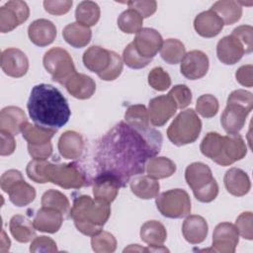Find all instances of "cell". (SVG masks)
Segmentation results:
<instances>
[{
	"mask_svg": "<svg viewBox=\"0 0 253 253\" xmlns=\"http://www.w3.org/2000/svg\"><path fill=\"white\" fill-rule=\"evenodd\" d=\"M162 135L154 128L138 129L121 122L101 139L96 153L99 173L115 176L125 187L132 176L142 174L149 158L156 156Z\"/></svg>",
	"mask_w": 253,
	"mask_h": 253,
	"instance_id": "obj_1",
	"label": "cell"
},
{
	"mask_svg": "<svg viewBox=\"0 0 253 253\" xmlns=\"http://www.w3.org/2000/svg\"><path fill=\"white\" fill-rule=\"evenodd\" d=\"M27 108L36 125L56 131L68 122L71 115L69 105L61 92L44 83L33 87Z\"/></svg>",
	"mask_w": 253,
	"mask_h": 253,
	"instance_id": "obj_2",
	"label": "cell"
},
{
	"mask_svg": "<svg viewBox=\"0 0 253 253\" xmlns=\"http://www.w3.org/2000/svg\"><path fill=\"white\" fill-rule=\"evenodd\" d=\"M69 214L78 231L93 236L100 232L108 221L111 208L110 204L104 201L82 195L74 199Z\"/></svg>",
	"mask_w": 253,
	"mask_h": 253,
	"instance_id": "obj_3",
	"label": "cell"
},
{
	"mask_svg": "<svg viewBox=\"0 0 253 253\" xmlns=\"http://www.w3.org/2000/svg\"><path fill=\"white\" fill-rule=\"evenodd\" d=\"M202 130V122L193 109L182 111L167 129L168 139L177 146L193 143Z\"/></svg>",
	"mask_w": 253,
	"mask_h": 253,
	"instance_id": "obj_4",
	"label": "cell"
},
{
	"mask_svg": "<svg viewBox=\"0 0 253 253\" xmlns=\"http://www.w3.org/2000/svg\"><path fill=\"white\" fill-rule=\"evenodd\" d=\"M45 70L51 75L53 81L64 85L76 73L73 60L67 50L61 47H52L47 50L42 58Z\"/></svg>",
	"mask_w": 253,
	"mask_h": 253,
	"instance_id": "obj_5",
	"label": "cell"
},
{
	"mask_svg": "<svg viewBox=\"0 0 253 253\" xmlns=\"http://www.w3.org/2000/svg\"><path fill=\"white\" fill-rule=\"evenodd\" d=\"M155 203L160 213L169 218H182L191 212V199L182 189H172L157 195Z\"/></svg>",
	"mask_w": 253,
	"mask_h": 253,
	"instance_id": "obj_6",
	"label": "cell"
},
{
	"mask_svg": "<svg viewBox=\"0 0 253 253\" xmlns=\"http://www.w3.org/2000/svg\"><path fill=\"white\" fill-rule=\"evenodd\" d=\"M47 177L49 182L63 189H79L87 183L84 171L75 163H49Z\"/></svg>",
	"mask_w": 253,
	"mask_h": 253,
	"instance_id": "obj_7",
	"label": "cell"
},
{
	"mask_svg": "<svg viewBox=\"0 0 253 253\" xmlns=\"http://www.w3.org/2000/svg\"><path fill=\"white\" fill-rule=\"evenodd\" d=\"M30 9L26 2L20 0L8 1L0 8V32L5 34L13 31L26 22Z\"/></svg>",
	"mask_w": 253,
	"mask_h": 253,
	"instance_id": "obj_8",
	"label": "cell"
},
{
	"mask_svg": "<svg viewBox=\"0 0 253 253\" xmlns=\"http://www.w3.org/2000/svg\"><path fill=\"white\" fill-rule=\"evenodd\" d=\"M252 108L253 106L227 101V105L220 118L221 126L227 134H235L242 129Z\"/></svg>",
	"mask_w": 253,
	"mask_h": 253,
	"instance_id": "obj_9",
	"label": "cell"
},
{
	"mask_svg": "<svg viewBox=\"0 0 253 253\" xmlns=\"http://www.w3.org/2000/svg\"><path fill=\"white\" fill-rule=\"evenodd\" d=\"M239 241V233L234 224L230 222L218 223L212 234V247L206 251L220 253H233Z\"/></svg>",
	"mask_w": 253,
	"mask_h": 253,
	"instance_id": "obj_10",
	"label": "cell"
},
{
	"mask_svg": "<svg viewBox=\"0 0 253 253\" xmlns=\"http://www.w3.org/2000/svg\"><path fill=\"white\" fill-rule=\"evenodd\" d=\"M247 153V147L244 139L239 133L227 134L224 136L221 152L213 161L218 165L227 166L241 160Z\"/></svg>",
	"mask_w": 253,
	"mask_h": 253,
	"instance_id": "obj_11",
	"label": "cell"
},
{
	"mask_svg": "<svg viewBox=\"0 0 253 253\" xmlns=\"http://www.w3.org/2000/svg\"><path fill=\"white\" fill-rule=\"evenodd\" d=\"M132 42L136 51L142 57L152 59L160 50L163 39L156 30L151 28H142L136 34Z\"/></svg>",
	"mask_w": 253,
	"mask_h": 253,
	"instance_id": "obj_12",
	"label": "cell"
},
{
	"mask_svg": "<svg viewBox=\"0 0 253 253\" xmlns=\"http://www.w3.org/2000/svg\"><path fill=\"white\" fill-rule=\"evenodd\" d=\"M180 70L187 79H200L209 70V57L202 50H191L181 60Z\"/></svg>",
	"mask_w": 253,
	"mask_h": 253,
	"instance_id": "obj_13",
	"label": "cell"
},
{
	"mask_svg": "<svg viewBox=\"0 0 253 253\" xmlns=\"http://www.w3.org/2000/svg\"><path fill=\"white\" fill-rule=\"evenodd\" d=\"M176 110L177 106L169 95L155 97L148 105L149 121L154 126H162L174 116Z\"/></svg>",
	"mask_w": 253,
	"mask_h": 253,
	"instance_id": "obj_14",
	"label": "cell"
},
{
	"mask_svg": "<svg viewBox=\"0 0 253 253\" xmlns=\"http://www.w3.org/2000/svg\"><path fill=\"white\" fill-rule=\"evenodd\" d=\"M1 68L8 76L19 78L24 76L29 69V59L20 49L11 47L1 53Z\"/></svg>",
	"mask_w": 253,
	"mask_h": 253,
	"instance_id": "obj_15",
	"label": "cell"
},
{
	"mask_svg": "<svg viewBox=\"0 0 253 253\" xmlns=\"http://www.w3.org/2000/svg\"><path fill=\"white\" fill-rule=\"evenodd\" d=\"M121 187H123L122 183L115 176L99 173L93 183L94 198L110 204L117 198Z\"/></svg>",
	"mask_w": 253,
	"mask_h": 253,
	"instance_id": "obj_16",
	"label": "cell"
},
{
	"mask_svg": "<svg viewBox=\"0 0 253 253\" xmlns=\"http://www.w3.org/2000/svg\"><path fill=\"white\" fill-rule=\"evenodd\" d=\"M245 53L241 42L233 35L223 37L216 45V55L219 61L226 65H232L238 62Z\"/></svg>",
	"mask_w": 253,
	"mask_h": 253,
	"instance_id": "obj_17",
	"label": "cell"
},
{
	"mask_svg": "<svg viewBox=\"0 0 253 253\" xmlns=\"http://www.w3.org/2000/svg\"><path fill=\"white\" fill-rule=\"evenodd\" d=\"M28 35L34 44L42 47L50 44L55 40L56 28L49 20L38 19L30 24Z\"/></svg>",
	"mask_w": 253,
	"mask_h": 253,
	"instance_id": "obj_18",
	"label": "cell"
},
{
	"mask_svg": "<svg viewBox=\"0 0 253 253\" xmlns=\"http://www.w3.org/2000/svg\"><path fill=\"white\" fill-rule=\"evenodd\" d=\"M63 214L54 208L42 207L40 209L33 220L37 230L47 233H55L61 227Z\"/></svg>",
	"mask_w": 253,
	"mask_h": 253,
	"instance_id": "obj_19",
	"label": "cell"
},
{
	"mask_svg": "<svg viewBox=\"0 0 253 253\" xmlns=\"http://www.w3.org/2000/svg\"><path fill=\"white\" fill-rule=\"evenodd\" d=\"M82 59L87 69L100 75L108 69L111 63L112 50L98 45H92L84 52Z\"/></svg>",
	"mask_w": 253,
	"mask_h": 253,
	"instance_id": "obj_20",
	"label": "cell"
},
{
	"mask_svg": "<svg viewBox=\"0 0 253 253\" xmlns=\"http://www.w3.org/2000/svg\"><path fill=\"white\" fill-rule=\"evenodd\" d=\"M224 24L219 16L212 10L200 13L194 20V28L196 32L204 38H213L217 36Z\"/></svg>",
	"mask_w": 253,
	"mask_h": 253,
	"instance_id": "obj_21",
	"label": "cell"
},
{
	"mask_svg": "<svg viewBox=\"0 0 253 253\" xmlns=\"http://www.w3.org/2000/svg\"><path fill=\"white\" fill-rule=\"evenodd\" d=\"M28 123L25 112L15 106H9L2 109L0 113V129L15 135L22 132L25 125Z\"/></svg>",
	"mask_w": 253,
	"mask_h": 253,
	"instance_id": "obj_22",
	"label": "cell"
},
{
	"mask_svg": "<svg viewBox=\"0 0 253 253\" xmlns=\"http://www.w3.org/2000/svg\"><path fill=\"white\" fill-rule=\"evenodd\" d=\"M64 86L71 96L80 100L91 98L96 91L95 81L90 76L77 72L65 82Z\"/></svg>",
	"mask_w": 253,
	"mask_h": 253,
	"instance_id": "obj_23",
	"label": "cell"
},
{
	"mask_svg": "<svg viewBox=\"0 0 253 253\" xmlns=\"http://www.w3.org/2000/svg\"><path fill=\"white\" fill-rule=\"evenodd\" d=\"M208 230L209 226L206 219L197 214L189 215L182 225L183 236L191 244L202 243L207 238Z\"/></svg>",
	"mask_w": 253,
	"mask_h": 253,
	"instance_id": "obj_24",
	"label": "cell"
},
{
	"mask_svg": "<svg viewBox=\"0 0 253 253\" xmlns=\"http://www.w3.org/2000/svg\"><path fill=\"white\" fill-rule=\"evenodd\" d=\"M223 183L226 191L235 197L246 195L251 188V183L246 172L235 167L225 172Z\"/></svg>",
	"mask_w": 253,
	"mask_h": 253,
	"instance_id": "obj_25",
	"label": "cell"
},
{
	"mask_svg": "<svg viewBox=\"0 0 253 253\" xmlns=\"http://www.w3.org/2000/svg\"><path fill=\"white\" fill-rule=\"evenodd\" d=\"M84 149L83 137L74 130L64 131L58 139V151L63 158L77 159Z\"/></svg>",
	"mask_w": 253,
	"mask_h": 253,
	"instance_id": "obj_26",
	"label": "cell"
},
{
	"mask_svg": "<svg viewBox=\"0 0 253 253\" xmlns=\"http://www.w3.org/2000/svg\"><path fill=\"white\" fill-rule=\"evenodd\" d=\"M185 179L188 186L193 191H197L207 186L214 178L212 177L211 170L208 165L202 162H194L187 166Z\"/></svg>",
	"mask_w": 253,
	"mask_h": 253,
	"instance_id": "obj_27",
	"label": "cell"
},
{
	"mask_svg": "<svg viewBox=\"0 0 253 253\" xmlns=\"http://www.w3.org/2000/svg\"><path fill=\"white\" fill-rule=\"evenodd\" d=\"M10 202L16 207H25L31 204L36 198V190L28 184L24 178L15 182L6 192Z\"/></svg>",
	"mask_w": 253,
	"mask_h": 253,
	"instance_id": "obj_28",
	"label": "cell"
},
{
	"mask_svg": "<svg viewBox=\"0 0 253 253\" xmlns=\"http://www.w3.org/2000/svg\"><path fill=\"white\" fill-rule=\"evenodd\" d=\"M65 42L73 47H84L91 41L92 32L89 27L81 25L79 23H71L67 25L62 32Z\"/></svg>",
	"mask_w": 253,
	"mask_h": 253,
	"instance_id": "obj_29",
	"label": "cell"
},
{
	"mask_svg": "<svg viewBox=\"0 0 253 253\" xmlns=\"http://www.w3.org/2000/svg\"><path fill=\"white\" fill-rule=\"evenodd\" d=\"M130 190L138 198L149 200L157 197L160 189L159 182L148 175H140L134 177L130 181Z\"/></svg>",
	"mask_w": 253,
	"mask_h": 253,
	"instance_id": "obj_30",
	"label": "cell"
},
{
	"mask_svg": "<svg viewBox=\"0 0 253 253\" xmlns=\"http://www.w3.org/2000/svg\"><path fill=\"white\" fill-rule=\"evenodd\" d=\"M9 228L12 236L19 242L27 243L36 236L34 223L25 215L17 214L10 219Z\"/></svg>",
	"mask_w": 253,
	"mask_h": 253,
	"instance_id": "obj_31",
	"label": "cell"
},
{
	"mask_svg": "<svg viewBox=\"0 0 253 253\" xmlns=\"http://www.w3.org/2000/svg\"><path fill=\"white\" fill-rule=\"evenodd\" d=\"M147 175L153 179H164L176 172V164L164 156H154L148 159L145 165Z\"/></svg>",
	"mask_w": 253,
	"mask_h": 253,
	"instance_id": "obj_32",
	"label": "cell"
},
{
	"mask_svg": "<svg viewBox=\"0 0 253 253\" xmlns=\"http://www.w3.org/2000/svg\"><path fill=\"white\" fill-rule=\"evenodd\" d=\"M140 238L148 246H160L167 238V231L160 221L148 220L140 228Z\"/></svg>",
	"mask_w": 253,
	"mask_h": 253,
	"instance_id": "obj_33",
	"label": "cell"
},
{
	"mask_svg": "<svg viewBox=\"0 0 253 253\" xmlns=\"http://www.w3.org/2000/svg\"><path fill=\"white\" fill-rule=\"evenodd\" d=\"M211 10L215 12L224 25H232L239 21L242 15V7L237 1L220 0L215 2Z\"/></svg>",
	"mask_w": 253,
	"mask_h": 253,
	"instance_id": "obj_34",
	"label": "cell"
},
{
	"mask_svg": "<svg viewBox=\"0 0 253 253\" xmlns=\"http://www.w3.org/2000/svg\"><path fill=\"white\" fill-rule=\"evenodd\" d=\"M56 130L49 129L38 125H32L29 122L22 129V135L27 140L28 145L39 146L50 142Z\"/></svg>",
	"mask_w": 253,
	"mask_h": 253,
	"instance_id": "obj_35",
	"label": "cell"
},
{
	"mask_svg": "<svg viewBox=\"0 0 253 253\" xmlns=\"http://www.w3.org/2000/svg\"><path fill=\"white\" fill-rule=\"evenodd\" d=\"M75 18L77 23L86 27H92L97 24L100 19V8L93 1H82L75 10Z\"/></svg>",
	"mask_w": 253,
	"mask_h": 253,
	"instance_id": "obj_36",
	"label": "cell"
},
{
	"mask_svg": "<svg viewBox=\"0 0 253 253\" xmlns=\"http://www.w3.org/2000/svg\"><path fill=\"white\" fill-rule=\"evenodd\" d=\"M186 54L184 43L177 39H167L160 48V55L169 64L179 63Z\"/></svg>",
	"mask_w": 253,
	"mask_h": 253,
	"instance_id": "obj_37",
	"label": "cell"
},
{
	"mask_svg": "<svg viewBox=\"0 0 253 253\" xmlns=\"http://www.w3.org/2000/svg\"><path fill=\"white\" fill-rule=\"evenodd\" d=\"M125 121L127 125L138 129H146L150 127L148 110L144 105L138 104L129 106L126 111Z\"/></svg>",
	"mask_w": 253,
	"mask_h": 253,
	"instance_id": "obj_38",
	"label": "cell"
},
{
	"mask_svg": "<svg viewBox=\"0 0 253 253\" xmlns=\"http://www.w3.org/2000/svg\"><path fill=\"white\" fill-rule=\"evenodd\" d=\"M223 141V135H220L219 133L213 131L208 132L201 142L200 150L203 155L214 161L221 152Z\"/></svg>",
	"mask_w": 253,
	"mask_h": 253,
	"instance_id": "obj_39",
	"label": "cell"
},
{
	"mask_svg": "<svg viewBox=\"0 0 253 253\" xmlns=\"http://www.w3.org/2000/svg\"><path fill=\"white\" fill-rule=\"evenodd\" d=\"M143 18L133 9L124 11L118 18V27L126 34H137L142 29Z\"/></svg>",
	"mask_w": 253,
	"mask_h": 253,
	"instance_id": "obj_40",
	"label": "cell"
},
{
	"mask_svg": "<svg viewBox=\"0 0 253 253\" xmlns=\"http://www.w3.org/2000/svg\"><path fill=\"white\" fill-rule=\"evenodd\" d=\"M42 206L54 208L62 212V214H66L70 212V204L65 195L57 190L50 189L46 191L42 197Z\"/></svg>",
	"mask_w": 253,
	"mask_h": 253,
	"instance_id": "obj_41",
	"label": "cell"
},
{
	"mask_svg": "<svg viewBox=\"0 0 253 253\" xmlns=\"http://www.w3.org/2000/svg\"><path fill=\"white\" fill-rule=\"evenodd\" d=\"M92 249L97 253H112L117 248V240L108 231H100L91 236Z\"/></svg>",
	"mask_w": 253,
	"mask_h": 253,
	"instance_id": "obj_42",
	"label": "cell"
},
{
	"mask_svg": "<svg viewBox=\"0 0 253 253\" xmlns=\"http://www.w3.org/2000/svg\"><path fill=\"white\" fill-rule=\"evenodd\" d=\"M49 162L44 159H33L29 162L26 168V172L28 177L40 184H44L49 182L47 177V166Z\"/></svg>",
	"mask_w": 253,
	"mask_h": 253,
	"instance_id": "obj_43",
	"label": "cell"
},
{
	"mask_svg": "<svg viewBox=\"0 0 253 253\" xmlns=\"http://www.w3.org/2000/svg\"><path fill=\"white\" fill-rule=\"evenodd\" d=\"M218 108L219 105L217 99L211 94L202 95L197 100L196 110L202 117L206 119L214 117L218 112Z\"/></svg>",
	"mask_w": 253,
	"mask_h": 253,
	"instance_id": "obj_44",
	"label": "cell"
},
{
	"mask_svg": "<svg viewBox=\"0 0 253 253\" xmlns=\"http://www.w3.org/2000/svg\"><path fill=\"white\" fill-rule=\"evenodd\" d=\"M148 84L156 91H165L171 85L169 74L160 66L154 67L148 73Z\"/></svg>",
	"mask_w": 253,
	"mask_h": 253,
	"instance_id": "obj_45",
	"label": "cell"
},
{
	"mask_svg": "<svg viewBox=\"0 0 253 253\" xmlns=\"http://www.w3.org/2000/svg\"><path fill=\"white\" fill-rule=\"evenodd\" d=\"M123 59L125 61V63L132 68V69H140L143 68L145 66L148 65V63L152 60V59H148V58H144L142 57L135 49L133 42H130L126 45V47L124 49L123 52Z\"/></svg>",
	"mask_w": 253,
	"mask_h": 253,
	"instance_id": "obj_46",
	"label": "cell"
},
{
	"mask_svg": "<svg viewBox=\"0 0 253 253\" xmlns=\"http://www.w3.org/2000/svg\"><path fill=\"white\" fill-rule=\"evenodd\" d=\"M167 95H169L175 102L177 109H185L192 102V92L189 87L184 84L174 86Z\"/></svg>",
	"mask_w": 253,
	"mask_h": 253,
	"instance_id": "obj_47",
	"label": "cell"
},
{
	"mask_svg": "<svg viewBox=\"0 0 253 253\" xmlns=\"http://www.w3.org/2000/svg\"><path fill=\"white\" fill-rule=\"evenodd\" d=\"M253 214L251 211H244L239 214L235 221V227L238 233L245 239H253V229H252Z\"/></svg>",
	"mask_w": 253,
	"mask_h": 253,
	"instance_id": "obj_48",
	"label": "cell"
},
{
	"mask_svg": "<svg viewBox=\"0 0 253 253\" xmlns=\"http://www.w3.org/2000/svg\"><path fill=\"white\" fill-rule=\"evenodd\" d=\"M244 46L245 53H250L253 49V28L248 25H242L235 28L232 34Z\"/></svg>",
	"mask_w": 253,
	"mask_h": 253,
	"instance_id": "obj_49",
	"label": "cell"
},
{
	"mask_svg": "<svg viewBox=\"0 0 253 253\" xmlns=\"http://www.w3.org/2000/svg\"><path fill=\"white\" fill-rule=\"evenodd\" d=\"M122 71H123V59L117 52L112 51V59L108 69L104 73L98 76L104 81H113L121 75Z\"/></svg>",
	"mask_w": 253,
	"mask_h": 253,
	"instance_id": "obj_50",
	"label": "cell"
},
{
	"mask_svg": "<svg viewBox=\"0 0 253 253\" xmlns=\"http://www.w3.org/2000/svg\"><path fill=\"white\" fill-rule=\"evenodd\" d=\"M72 6V1L70 0H45L43 1L44 10L55 16H60L66 14Z\"/></svg>",
	"mask_w": 253,
	"mask_h": 253,
	"instance_id": "obj_51",
	"label": "cell"
},
{
	"mask_svg": "<svg viewBox=\"0 0 253 253\" xmlns=\"http://www.w3.org/2000/svg\"><path fill=\"white\" fill-rule=\"evenodd\" d=\"M195 198L202 202V203H210L211 201H213L218 194V185L215 181V179H213L211 183H209L207 186H205L204 188L197 190V191H193Z\"/></svg>",
	"mask_w": 253,
	"mask_h": 253,
	"instance_id": "obj_52",
	"label": "cell"
},
{
	"mask_svg": "<svg viewBox=\"0 0 253 253\" xmlns=\"http://www.w3.org/2000/svg\"><path fill=\"white\" fill-rule=\"evenodd\" d=\"M31 252H56L57 246L53 239L47 236H38L36 237L30 246Z\"/></svg>",
	"mask_w": 253,
	"mask_h": 253,
	"instance_id": "obj_53",
	"label": "cell"
},
{
	"mask_svg": "<svg viewBox=\"0 0 253 253\" xmlns=\"http://www.w3.org/2000/svg\"><path fill=\"white\" fill-rule=\"evenodd\" d=\"M130 9L135 10L137 13L141 15L142 18H148L153 15L157 8L156 1L149 0V1H128L126 2Z\"/></svg>",
	"mask_w": 253,
	"mask_h": 253,
	"instance_id": "obj_54",
	"label": "cell"
},
{
	"mask_svg": "<svg viewBox=\"0 0 253 253\" xmlns=\"http://www.w3.org/2000/svg\"><path fill=\"white\" fill-rule=\"evenodd\" d=\"M252 71H253V66L251 64L240 66L235 73V78L237 82L242 86L252 87L253 86Z\"/></svg>",
	"mask_w": 253,
	"mask_h": 253,
	"instance_id": "obj_55",
	"label": "cell"
},
{
	"mask_svg": "<svg viewBox=\"0 0 253 253\" xmlns=\"http://www.w3.org/2000/svg\"><path fill=\"white\" fill-rule=\"evenodd\" d=\"M0 135H1L0 154L2 156L11 155L16 148V141L14 139L13 134H11L10 132L0 130Z\"/></svg>",
	"mask_w": 253,
	"mask_h": 253,
	"instance_id": "obj_56",
	"label": "cell"
},
{
	"mask_svg": "<svg viewBox=\"0 0 253 253\" xmlns=\"http://www.w3.org/2000/svg\"><path fill=\"white\" fill-rule=\"evenodd\" d=\"M28 151H29V154L34 159H44L45 160L52 153V145L50 142L42 144V145H39V146L28 145Z\"/></svg>",
	"mask_w": 253,
	"mask_h": 253,
	"instance_id": "obj_57",
	"label": "cell"
},
{
	"mask_svg": "<svg viewBox=\"0 0 253 253\" xmlns=\"http://www.w3.org/2000/svg\"><path fill=\"white\" fill-rule=\"evenodd\" d=\"M23 175L20 171L15 170V169H11L8 170L6 172H4L1 176V180H0V185H1V189L6 193L7 190L18 180L22 179Z\"/></svg>",
	"mask_w": 253,
	"mask_h": 253,
	"instance_id": "obj_58",
	"label": "cell"
},
{
	"mask_svg": "<svg viewBox=\"0 0 253 253\" xmlns=\"http://www.w3.org/2000/svg\"><path fill=\"white\" fill-rule=\"evenodd\" d=\"M10 239L6 236V233H5V230L3 229L2 230V237H1V252H6L9 250L10 248Z\"/></svg>",
	"mask_w": 253,
	"mask_h": 253,
	"instance_id": "obj_59",
	"label": "cell"
},
{
	"mask_svg": "<svg viewBox=\"0 0 253 253\" xmlns=\"http://www.w3.org/2000/svg\"><path fill=\"white\" fill-rule=\"evenodd\" d=\"M126 251H144V252H147V248H142V247H139L138 244H131L129 247L126 248L124 250V252H126Z\"/></svg>",
	"mask_w": 253,
	"mask_h": 253,
	"instance_id": "obj_60",
	"label": "cell"
}]
</instances>
